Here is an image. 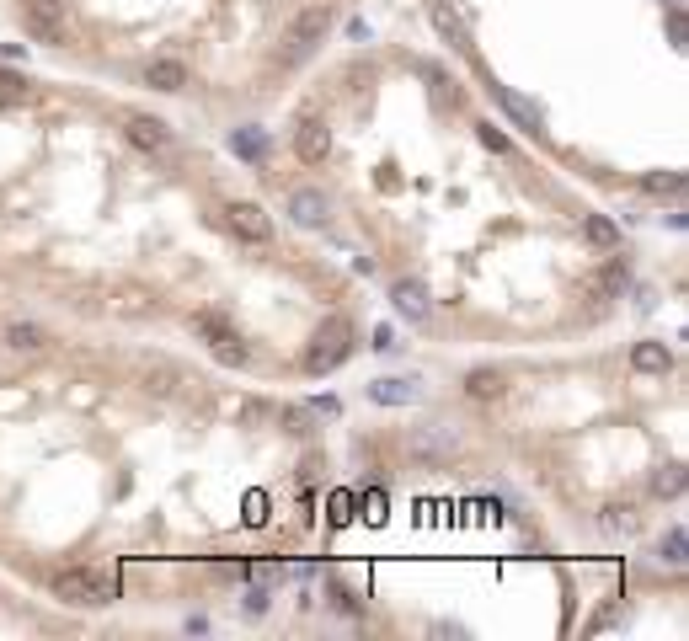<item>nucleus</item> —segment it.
<instances>
[{"label":"nucleus","mask_w":689,"mask_h":641,"mask_svg":"<svg viewBox=\"0 0 689 641\" xmlns=\"http://www.w3.org/2000/svg\"><path fill=\"white\" fill-rule=\"evenodd\" d=\"M54 599L65 604H81V609H97V604H113L118 599V583L97 567H65L54 577Z\"/></svg>","instance_id":"nucleus-1"},{"label":"nucleus","mask_w":689,"mask_h":641,"mask_svg":"<svg viewBox=\"0 0 689 641\" xmlns=\"http://www.w3.org/2000/svg\"><path fill=\"white\" fill-rule=\"evenodd\" d=\"M348 353H353V321H348V316H332V321L316 326V337H310L305 369H310V374H332Z\"/></svg>","instance_id":"nucleus-2"},{"label":"nucleus","mask_w":689,"mask_h":641,"mask_svg":"<svg viewBox=\"0 0 689 641\" xmlns=\"http://www.w3.org/2000/svg\"><path fill=\"white\" fill-rule=\"evenodd\" d=\"M27 33L38 43H65L70 38V0H22Z\"/></svg>","instance_id":"nucleus-3"},{"label":"nucleus","mask_w":689,"mask_h":641,"mask_svg":"<svg viewBox=\"0 0 689 641\" xmlns=\"http://www.w3.org/2000/svg\"><path fill=\"white\" fill-rule=\"evenodd\" d=\"M406 455L417 465H449V455H460V439L449 428H438V422H428V428L406 433Z\"/></svg>","instance_id":"nucleus-4"},{"label":"nucleus","mask_w":689,"mask_h":641,"mask_svg":"<svg viewBox=\"0 0 689 641\" xmlns=\"http://www.w3.org/2000/svg\"><path fill=\"white\" fill-rule=\"evenodd\" d=\"M326 22H332V11H326V6L300 11V17H294V27H289V59H300V54L316 49L321 33H326Z\"/></svg>","instance_id":"nucleus-5"},{"label":"nucleus","mask_w":689,"mask_h":641,"mask_svg":"<svg viewBox=\"0 0 689 641\" xmlns=\"http://www.w3.org/2000/svg\"><path fill=\"white\" fill-rule=\"evenodd\" d=\"M294 155H300L305 166H321L326 155H332V129H326V118H305L300 129H294Z\"/></svg>","instance_id":"nucleus-6"},{"label":"nucleus","mask_w":689,"mask_h":641,"mask_svg":"<svg viewBox=\"0 0 689 641\" xmlns=\"http://www.w3.org/2000/svg\"><path fill=\"white\" fill-rule=\"evenodd\" d=\"M225 220H230V230H236L241 241H257V246H262V241L273 236V220L257 209V203H230V209H225Z\"/></svg>","instance_id":"nucleus-7"},{"label":"nucleus","mask_w":689,"mask_h":641,"mask_svg":"<svg viewBox=\"0 0 689 641\" xmlns=\"http://www.w3.org/2000/svg\"><path fill=\"white\" fill-rule=\"evenodd\" d=\"M390 300H396V310L406 321H428V289L417 284V278H396V289H390Z\"/></svg>","instance_id":"nucleus-8"},{"label":"nucleus","mask_w":689,"mask_h":641,"mask_svg":"<svg viewBox=\"0 0 689 641\" xmlns=\"http://www.w3.org/2000/svg\"><path fill=\"white\" fill-rule=\"evenodd\" d=\"M123 134H129V145L134 150H166V123L161 118H145V113H134L129 123H123Z\"/></svg>","instance_id":"nucleus-9"},{"label":"nucleus","mask_w":689,"mask_h":641,"mask_svg":"<svg viewBox=\"0 0 689 641\" xmlns=\"http://www.w3.org/2000/svg\"><path fill=\"white\" fill-rule=\"evenodd\" d=\"M369 401H380V406H406V401H417V380H412V374H385V380L369 385Z\"/></svg>","instance_id":"nucleus-10"},{"label":"nucleus","mask_w":689,"mask_h":641,"mask_svg":"<svg viewBox=\"0 0 689 641\" xmlns=\"http://www.w3.org/2000/svg\"><path fill=\"white\" fill-rule=\"evenodd\" d=\"M289 220L294 225H321L326 220V198L316 193V187H300V193H289Z\"/></svg>","instance_id":"nucleus-11"},{"label":"nucleus","mask_w":689,"mask_h":641,"mask_svg":"<svg viewBox=\"0 0 689 641\" xmlns=\"http://www.w3.org/2000/svg\"><path fill=\"white\" fill-rule=\"evenodd\" d=\"M145 86H155V91H182V86H187V65H177V59H150V65H145Z\"/></svg>","instance_id":"nucleus-12"},{"label":"nucleus","mask_w":689,"mask_h":641,"mask_svg":"<svg viewBox=\"0 0 689 641\" xmlns=\"http://www.w3.org/2000/svg\"><path fill=\"white\" fill-rule=\"evenodd\" d=\"M503 390H508L503 369H471V374H465V396H471V401H497Z\"/></svg>","instance_id":"nucleus-13"},{"label":"nucleus","mask_w":689,"mask_h":641,"mask_svg":"<svg viewBox=\"0 0 689 641\" xmlns=\"http://www.w3.org/2000/svg\"><path fill=\"white\" fill-rule=\"evenodd\" d=\"M631 364H636L641 374H668V369H673V353L663 348V342H636Z\"/></svg>","instance_id":"nucleus-14"},{"label":"nucleus","mask_w":689,"mask_h":641,"mask_svg":"<svg viewBox=\"0 0 689 641\" xmlns=\"http://www.w3.org/2000/svg\"><path fill=\"white\" fill-rule=\"evenodd\" d=\"M492 97L503 102V107H508L513 118H519V129H529V134H540V107H529L524 97H513L508 86H492Z\"/></svg>","instance_id":"nucleus-15"},{"label":"nucleus","mask_w":689,"mask_h":641,"mask_svg":"<svg viewBox=\"0 0 689 641\" xmlns=\"http://www.w3.org/2000/svg\"><path fill=\"white\" fill-rule=\"evenodd\" d=\"M6 342H11L17 353H38L43 342H49V332H43L38 321H11V326H6Z\"/></svg>","instance_id":"nucleus-16"},{"label":"nucleus","mask_w":689,"mask_h":641,"mask_svg":"<svg viewBox=\"0 0 689 641\" xmlns=\"http://www.w3.org/2000/svg\"><path fill=\"white\" fill-rule=\"evenodd\" d=\"M193 332H198V337H209V348H219V342L236 337V326H230L225 316H214V310H198V316H193Z\"/></svg>","instance_id":"nucleus-17"},{"label":"nucleus","mask_w":689,"mask_h":641,"mask_svg":"<svg viewBox=\"0 0 689 641\" xmlns=\"http://www.w3.org/2000/svg\"><path fill=\"white\" fill-rule=\"evenodd\" d=\"M625 278H631V268H625V262L615 257V262H609V268L588 284V294H593V300H609V294H620V289H625Z\"/></svg>","instance_id":"nucleus-18"},{"label":"nucleus","mask_w":689,"mask_h":641,"mask_svg":"<svg viewBox=\"0 0 689 641\" xmlns=\"http://www.w3.org/2000/svg\"><path fill=\"white\" fill-rule=\"evenodd\" d=\"M433 27H438V33H444L449 43H454V49H471V38H465V27H460V17H454V11L444 6V0H433Z\"/></svg>","instance_id":"nucleus-19"},{"label":"nucleus","mask_w":689,"mask_h":641,"mask_svg":"<svg viewBox=\"0 0 689 641\" xmlns=\"http://www.w3.org/2000/svg\"><path fill=\"white\" fill-rule=\"evenodd\" d=\"M636 524H641V519H636L631 503H609V508H604V529H609V535H636Z\"/></svg>","instance_id":"nucleus-20"},{"label":"nucleus","mask_w":689,"mask_h":641,"mask_svg":"<svg viewBox=\"0 0 689 641\" xmlns=\"http://www.w3.org/2000/svg\"><path fill=\"white\" fill-rule=\"evenodd\" d=\"M652 492L657 497H679L684 492V465H657V471H652Z\"/></svg>","instance_id":"nucleus-21"},{"label":"nucleus","mask_w":689,"mask_h":641,"mask_svg":"<svg viewBox=\"0 0 689 641\" xmlns=\"http://www.w3.org/2000/svg\"><path fill=\"white\" fill-rule=\"evenodd\" d=\"M641 187H647L652 198H663V193H668V198H679V193H684V171H652V177L641 182Z\"/></svg>","instance_id":"nucleus-22"},{"label":"nucleus","mask_w":689,"mask_h":641,"mask_svg":"<svg viewBox=\"0 0 689 641\" xmlns=\"http://www.w3.org/2000/svg\"><path fill=\"white\" fill-rule=\"evenodd\" d=\"M583 230H588V241H593V246H599V252H615V246H620V230H615V225H609V220H604V214H593V220H588Z\"/></svg>","instance_id":"nucleus-23"},{"label":"nucleus","mask_w":689,"mask_h":641,"mask_svg":"<svg viewBox=\"0 0 689 641\" xmlns=\"http://www.w3.org/2000/svg\"><path fill=\"white\" fill-rule=\"evenodd\" d=\"M17 102H27V81L17 70H0V107H17Z\"/></svg>","instance_id":"nucleus-24"},{"label":"nucleus","mask_w":689,"mask_h":641,"mask_svg":"<svg viewBox=\"0 0 689 641\" xmlns=\"http://www.w3.org/2000/svg\"><path fill=\"white\" fill-rule=\"evenodd\" d=\"M684 551H689L684 529H668V535H663V545H657V556H663L668 567H684Z\"/></svg>","instance_id":"nucleus-25"},{"label":"nucleus","mask_w":689,"mask_h":641,"mask_svg":"<svg viewBox=\"0 0 689 641\" xmlns=\"http://www.w3.org/2000/svg\"><path fill=\"white\" fill-rule=\"evenodd\" d=\"M230 145H236V155H246V161H262V150H268V139H262L257 129H241L236 139H230Z\"/></svg>","instance_id":"nucleus-26"},{"label":"nucleus","mask_w":689,"mask_h":641,"mask_svg":"<svg viewBox=\"0 0 689 641\" xmlns=\"http://www.w3.org/2000/svg\"><path fill=\"white\" fill-rule=\"evenodd\" d=\"M481 145H487V150H508V139H503V134H497V129H492V123H481Z\"/></svg>","instance_id":"nucleus-27"},{"label":"nucleus","mask_w":689,"mask_h":641,"mask_svg":"<svg viewBox=\"0 0 689 641\" xmlns=\"http://www.w3.org/2000/svg\"><path fill=\"white\" fill-rule=\"evenodd\" d=\"M374 348L390 353V348H396V332H390V326H374Z\"/></svg>","instance_id":"nucleus-28"}]
</instances>
